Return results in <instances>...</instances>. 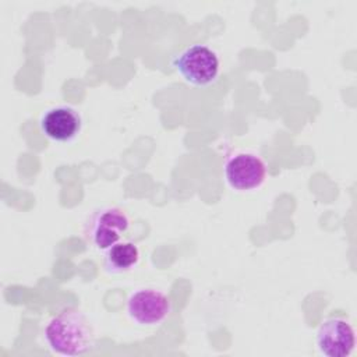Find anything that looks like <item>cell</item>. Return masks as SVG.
Returning <instances> with one entry per match:
<instances>
[{"label":"cell","mask_w":357,"mask_h":357,"mask_svg":"<svg viewBox=\"0 0 357 357\" xmlns=\"http://www.w3.org/2000/svg\"><path fill=\"white\" fill-rule=\"evenodd\" d=\"M43 335L52 351L68 357L85 354L95 344V332L89 319L75 308H66L53 315Z\"/></svg>","instance_id":"cell-1"},{"label":"cell","mask_w":357,"mask_h":357,"mask_svg":"<svg viewBox=\"0 0 357 357\" xmlns=\"http://www.w3.org/2000/svg\"><path fill=\"white\" fill-rule=\"evenodd\" d=\"M130 227L128 215L117 206H102L93 209L85 219L82 234L85 241L99 251H106Z\"/></svg>","instance_id":"cell-2"},{"label":"cell","mask_w":357,"mask_h":357,"mask_svg":"<svg viewBox=\"0 0 357 357\" xmlns=\"http://www.w3.org/2000/svg\"><path fill=\"white\" fill-rule=\"evenodd\" d=\"M173 66L188 84L208 86L216 81L220 61L211 47L195 43L181 50L173 59Z\"/></svg>","instance_id":"cell-3"},{"label":"cell","mask_w":357,"mask_h":357,"mask_svg":"<svg viewBox=\"0 0 357 357\" xmlns=\"http://www.w3.org/2000/svg\"><path fill=\"white\" fill-rule=\"evenodd\" d=\"M225 178L237 191H251L262 185L266 178V165L254 152H234L225 160Z\"/></svg>","instance_id":"cell-4"},{"label":"cell","mask_w":357,"mask_h":357,"mask_svg":"<svg viewBox=\"0 0 357 357\" xmlns=\"http://www.w3.org/2000/svg\"><path fill=\"white\" fill-rule=\"evenodd\" d=\"M172 311V303L166 294L155 289H138L127 300V312L139 325H158Z\"/></svg>","instance_id":"cell-5"},{"label":"cell","mask_w":357,"mask_h":357,"mask_svg":"<svg viewBox=\"0 0 357 357\" xmlns=\"http://www.w3.org/2000/svg\"><path fill=\"white\" fill-rule=\"evenodd\" d=\"M317 346L326 357H347L356 346V333L344 318L326 319L317 332Z\"/></svg>","instance_id":"cell-6"},{"label":"cell","mask_w":357,"mask_h":357,"mask_svg":"<svg viewBox=\"0 0 357 357\" xmlns=\"http://www.w3.org/2000/svg\"><path fill=\"white\" fill-rule=\"evenodd\" d=\"M42 132L56 142H70L78 137L82 128L79 112L71 106L61 105L47 109L39 121Z\"/></svg>","instance_id":"cell-7"},{"label":"cell","mask_w":357,"mask_h":357,"mask_svg":"<svg viewBox=\"0 0 357 357\" xmlns=\"http://www.w3.org/2000/svg\"><path fill=\"white\" fill-rule=\"evenodd\" d=\"M139 261V250L131 241L116 243L106 250L103 266L109 273H124L131 271Z\"/></svg>","instance_id":"cell-8"}]
</instances>
